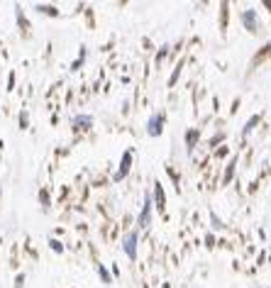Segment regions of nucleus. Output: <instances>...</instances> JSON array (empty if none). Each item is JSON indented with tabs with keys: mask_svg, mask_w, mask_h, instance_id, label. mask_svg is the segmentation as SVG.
I'll return each instance as SVG.
<instances>
[{
	"mask_svg": "<svg viewBox=\"0 0 271 288\" xmlns=\"http://www.w3.org/2000/svg\"><path fill=\"white\" fill-rule=\"evenodd\" d=\"M164 130V113H154L149 120H147V135L149 137H159Z\"/></svg>",
	"mask_w": 271,
	"mask_h": 288,
	"instance_id": "obj_1",
	"label": "nucleus"
},
{
	"mask_svg": "<svg viewBox=\"0 0 271 288\" xmlns=\"http://www.w3.org/2000/svg\"><path fill=\"white\" fill-rule=\"evenodd\" d=\"M151 205H154V201H151V196L147 193L144 196V205H142V213L137 217V225L144 230V227H149V220H151Z\"/></svg>",
	"mask_w": 271,
	"mask_h": 288,
	"instance_id": "obj_2",
	"label": "nucleus"
},
{
	"mask_svg": "<svg viewBox=\"0 0 271 288\" xmlns=\"http://www.w3.org/2000/svg\"><path fill=\"white\" fill-rule=\"evenodd\" d=\"M122 249H125V254L130 257V261H135L137 259V232H127V234L122 237Z\"/></svg>",
	"mask_w": 271,
	"mask_h": 288,
	"instance_id": "obj_3",
	"label": "nucleus"
},
{
	"mask_svg": "<svg viewBox=\"0 0 271 288\" xmlns=\"http://www.w3.org/2000/svg\"><path fill=\"white\" fill-rule=\"evenodd\" d=\"M242 22H244V27H247L249 32H257V29H259V20H257V12H254V10H244V12H242Z\"/></svg>",
	"mask_w": 271,
	"mask_h": 288,
	"instance_id": "obj_4",
	"label": "nucleus"
},
{
	"mask_svg": "<svg viewBox=\"0 0 271 288\" xmlns=\"http://www.w3.org/2000/svg\"><path fill=\"white\" fill-rule=\"evenodd\" d=\"M130 166H132V154H130V151H125V154H122V161H120V171L115 173V181H122V178L127 176Z\"/></svg>",
	"mask_w": 271,
	"mask_h": 288,
	"instance_id": "obj_5",
	"label": "nucleus"
},
{
	"mask_svg": "<svg viewBox=\"0 0 271 288\" xmlns=\"http://www.w3.org/2000/svg\"><path fill=\"white\" fill-rule=\"evenodd\" d=\"M90 125H93V117H90V115H76V117L71 120V127L78 130V132H81V130H88Z\"/></svg>",
	"mask_w": 271,
	"mask_h": 288,
	"instance_id": "obj_6",
	"label": "nucleus"
},
{
	"mask_svg": "<svg viewBox=\"0 0 271 288\" xmlns=\"http://www.w3.org/2000/svg\"><path fill=\"white\" fill-rule=\"evenodd\" d=\"M198 137H201V132H198V130H191V132H186V146H188V151L196 146Z\"/></svg>",
	"mask_w": 271,
	"mask_h": 288,
	"instance_id": "obj_7",
	"label": "nucleus"
},
{
	"mask_svg": "<svg viewBox=\"0 0 271 288\" xmlns=\"http://www.w3.org/2000/svg\"><path fill=\"white\" fill-rule=\"evenodd\" d=\"M154 198H156V208H159V210H164V208H166V205H164L166 201H164V191H161V186H159V183L154 186Z\"/></svg>",
	"mask_w": 271,
	"mask_h": 288,
	"instance_id": "obj_8",
	"label": "nucleus"
},
{
	"mask_svg": "<svg viewBox=\"0 0 271 288\" xmlns=\"http://www.w3.org/2000/svg\"><path fill=\"white\" fill-rule=\"evenodd\" d=\"M257 122H259V115H254V117H252V120H249L247 125H244V130H242V135H249V132L254 130V125H257Z\"/></svg>",
	"mask_w": 271,
	"mask_h": 288,
	"instance_id": "obj_9",
	"label": "nucleus"
},
{
	"mask_svg": "<svg viewBox=\"0 0 271 288\" xmlns=\"http://www.w3.org/2000/svg\"><path fill=\"white\" fill-rule=\"evenodd\" d=\"M37 10L44 12V15H59V10L57 7H49V5H37Z\"/></svg>",
	"mask_w": 271,
	"mask_h": 288,
	"instance_id": "obj_10",
	"label": "nucleus"
},
{
	"mask_svg": "<svg viewBox=\"0 0 271 288\" xmlns=\"http://www.w3.org/2000/svg\"><path fill=\"white\" fill-rule=\"evenodd\" d=\"M98 274H100V279H103L105 284H110V274H108V269H105V266H98Z\"/></svg>",
	"mask_w": 271,
	"mask_h": 288,
	"instance_id": "obj_11",
	"label": "nucleus"
},
{
	"mask_svg": "<svg viewBox=\"0 0 271 288\" xmlns=\"http://www.w3.org/2000/svg\"><path fill=\"white\" fill-rule=\"evenodd\" d=\"M166 52H169V44H164V47L159 49V54H156V64H161V59L166 57Z\"/></svg>",
	"mask_w": 271,
	"mask_h": 288,
	"instance_id": "obj_12",
	"label": "nucleus"
},
{
	"mask_svg": "<svg viewBox=\"0 0 271 288\" xmlns=\"http://www.w3.org/2000/svg\"><path fill=\"white\" fill-rule=\"evenodd\" d=\"M52 247H54V252H59V254L64 252V247H61V242H59V239H52Z\"/></svg>",
	"mask_w": 271,
	"mask_h": 288,
	"instance_id": "obj_13",
	"label": "nucleus"
},
{
	"mask_svg": "<svg viewBox=\"0 0 271 288\" xmlns=\"http://www.w3.org/2000/svg\"><path fill=\"white\" fill-rule=\"evenodd\" d=\"M179 73H181V66H179V69H174V76H171V81H169V86H174V83H176V78H179Z\"/></svg>",
	"mask_w": 271,
	"mask_h": 288,
	"instance_id": "obj_14",
	"label": "nucleus"
}]
</instances>
